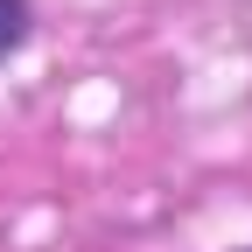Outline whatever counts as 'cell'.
I'll return each mask as SVG.
<instances>
[{"label":"cell","mask_w":252,"mask_h":252,"mask_svg":"<svg viewBox=\"0 0 252 252\" xmlns=\"http://www.w3.org/2000/svg\"><path fill=\"white\" fill-rule=\"evenodd\" d=\"M21 35H28V0H0V56L21 49Z\"/></svg>","instance_id":"6da1fadb"}]
</instances>
